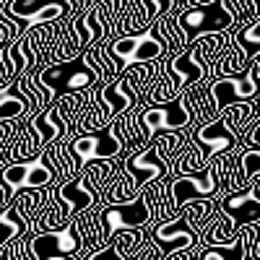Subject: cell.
I'll use <instances>...</instances> for the list:
<instances>
[{
	"mask_svg": "<svg viewBox=\"0 0 260 260\" xmlns=\"http://www.w3.org/2000/svg\"><path fill=\"white\" fill-rule=\"evenodd\" d=\"M240 143H245V148H255V146H260V110H257V112L252 115V120L242 127Z\"/></svg>",
	"mask_w": 260,
	"mask_h": 260,
	"instance_id": "obj_25",
	"label": "cell"
},
{
	"mask_svg": "<svg viewBox=\"0 0 260 260\" xmlns=\"http://www.w3.org/2000/svg\"><path fill=\"white\" fill-rule=\"evenodd\" d=\"M81 260H127L112 242L110 245H104V247H99V250H91V252H83L81 255Z\"/></svg>",
	"mask_w": 260,
	"mask_h": 260,
	"instance_id": "obj_26",
	"label": "cell"
},
{
	"mask_svg": "<svg viewBox=\"0 0 260 260\" xmlns=\"http://www.w3.org/2000/svg\"><path fill=\"white\" fill-rule=\"evenodd\" d=\"M122 169L127 172L130 182L133 187L141 192L146 185L151 182H159V180H167L172 175V164L167 161V156L161 154V146L156 138H151L143 148L127 154L125 161H122Z\"/></svg>",
	"mask_w": 260,
	"mask_h": 260,
	"instance_id": "obj_8",
	"label": "cell"
},
{
	"mask_svg": "<svg viewBox=\"0 0 260 260\" xmlns=\"http://www.w3.org/2000/svg\"><path fill=\"white\" fill-rule=\"evenodd\" d=\"M26 232H31V226H29V221L24 219V216L18 213V208L13 203L0 208V247H6L8 242L24 237Z\"/></svg>",
	"mask_w": 260,
	"mask_h": 260,
	"instance_id": "obj_20",
	"label": "cell"
},
{
	"mask_svg": "<svg viewBox=\"0 0 260 260\" xmlns=\"http://www.w3.org/2000/svg\"><path fill=\"white\" fill-rule=\"evenodd\" d=\"M226 6L232 8V13L237 18V29L250 24L252 18H257V8H255L252 0H226Z\"/></svg>",
	"mask_w": 260,
	"mask_h": 260,
	"instance_id": "obj_24",
	"label": "cell"
},
{
	"mask_svg": "<svg viewBox=\"0 0 260 260\" xmlns=\"http://www.w3.org/2000/svg\"><path fill=\"white\" fill-rule=\"evenodd\" d=\"M96 96L107 104V110L112 112V117H117V115H122V112H130L136 107V96H133V91L127 89V86L122 83V78L117 76L115 81H107V83H102V89L96 91Z\"/></svg>",
	"mask_w": 260,
	"mask_h": 260,
	"instance_id": "obj_16",
	"label": "cell"
},
{
	"mask_svg": "<svg viewBox=\"0 0 260 260\" xmlns=\"http://www.w3.org/2000/svg\"><path fill=\"white\" fill-rule=\"evenodd\" d=\"M29 252L34 260H55V257H81L86 252V240L78 224V216L60 229L50 232H29Z\"/></svg>",
	"mask_w": 260,
	"mask_h": 260,
	"instance_id": "obj_5",
	"label": "cell"
},
{
	"mask_svg": "<svg viewBox=\"0 0 260 260\" xmlns=\"http://www.w3.org/2000/svg\"><path fill=\"white\" fill-rule=\"evenodd\" d=\"M232 34H234L232 42L242 47L245 62H247V68H250L255 60H260V13H257V18L250 21V24H245V26H240V29H234Z\"/></svg>",
	"mask_w": 260,
	"mask_h": 260,
	"instance_id": "obj_21",
	"label": "cell"
},
{
	"mask_svg": "<svg viewBox=\"0 0 260 260\" xmlns=\"http://www.w3.org/2000/svg\"><path fill=\"white\" fill-rule=\"evenodd\" d=\"M237 232H240V226H237L229 216L219 208L216 211V216L203 226V232L198 234V242L203 245V247H216V245H229L234 237H237Z\"/></svg>",
	"mask_w": 260,
	"mask_h": 260,
	"instance_id": "obj_17",
	"label": "cell"
},
{
	"mask_svg": "<svg viewBox=\"0 0 260 260\" xmlns=\"http://www.w3.org/2000/svg\"><path fill=\"white\" fill-rule=\"evenodd\" d=\"M192 250V247H190ZM190 250H185V252H177V255H172L169 260H190Z\"/></svg>",
	"mask_w": 260,
	"mask_h": 260,
	"instance_id": "obj_28",
	"label": "cell"
},
{
	"mask_svg": "<svg viewBox=\"0 0 260 260\" xmlns=\"http://www.w3.org/2000/svg\"><path fill=\"white\" fill-rule=\"evenodd\" d=\"M164 185H167V216L169 219L177 216L187 201L219 195V177H216V169L211 161L198 175H175V177H167Z\"/></svg>",
	"mask_w": 260,
	"mask_h": 260,
	"instance_id": "obj_7",
	"label": "cell"
},
{
	"mask_svg": "<svg viewBox=\"0 0 260 260\" xmlns=\"http://www.w3.org/2000/svg\"><path fill=\"white\" fill-rule=\"evenodd\" d=\"M221 208V195H213V198H198V201H187L177 216H182V219L195 229V232H203V226L216 216V211Z\"/></svg>",
	"mask_w": 260,
	"mask_h": 260,
	"instance_id": "obj_18",
	"label": "cell"
},
{
	"mask_svg": "<svg viewBox=\"0 0 260 260\" xmlns=\"http://www.w3.org/2000/svg\"><path fill=\"white\" fill-rule=\"evenodd\" d=\"M55 198L65 206V211H68L71 219H76L78 213L89 211L91 206L99 203L96 192L83 182L81 175H76V177H71V180H65V182H60V185L55 187Z\"/></svg>",
	"mask_w": 260,
	"mask_h": 260,
	"instance_id": "obj_14",
	"label": "cell"
},
{
	"mask_svg": "<svg viewBox=\"0 0 260 260\" xmlns=\"http://www.w3.org/2000/svg\"><path fill=\"white\" fill-rule=\"evenodd\" d=\"M260 110V104H255V102H234V104H229V107H224V110L219 112V117L234 130L237 133V138H240V133H242V127L252 120V115Z\"/></svg>",
	"mask_w": 260,
	"mask_h": 260,
	"instance_id": "obj_23",
	"label": "cell"
},
{
	"mask_svg": "<svg viewBox=\"0 0 260 260\" xmlns=\"http://www.w3.org/2000/svg\"><path fill=\"white\" fill-rule=\"evenodd\" d=\"M138 120L143 127H148L151 133H159V130H185L192 127V112L182 96L169 99V102H159V104H148L138 112Z\"/></svg>",
	"mask_w": 260,
	"mask_h": 260,
	"instance_id": "obj_12",
	"label": "cell"
},
{
	"mask_svg": "<svg viewBox=\"0 0 260 260\" xmlns=\"http://www.w3.org/2000/svg\"><path fill=\"white\" fill-rule=\"evenodd\" d=\"M102 45H104V52L110 55V60L120 68V73L130 68V65L169 60V45H167L164 34L159 31L156 21L138 34L112 37L110 42H102Z\"/></svg>",
	"mask_w": 260,
	"mask_h": 260,
	"instance_id": "obj_1",
	"label": "cell"
},
{
	"mask_svg": "<svg viewBox=\"0 0 260 260\" xmlns=\"http://www.w3.org/2000/svg\"><path fill=\"white\" fill-rule=\"evenodd\" d=\"M247 187H250V190H252V192L257 195V198H260V172H257V175H252V177H250V185H247Z\"/></svg>",
	"mask_w": 260,
	"mask_h": 260,
	"instance_id": "obj_27",
	"label": "cell"
},
{
	"mask_svg": "<svg viewBox=\"0 0 260 260\" xmlns=\"http://www.w3.org/2000/svg\"><path fill=\"white\" fill-rule=\"evenodd\" d=\"M99 221H102V232H104V242L107 245H110V240L117 232L151 226V224H154V211H151L148 195L141 190L133 201L102 206L99 208Z\"/></svg>",
	"mask_w": 260,
	"mask_h": 260,
	"instance_id": "obj_6",
	"label": "cell"
},
{
	"mask_svg": "<svg viewBox=\"0 0 260 260\" xmlns=\"http://www.w3.org/2000/svg\"><path fill=\"white\" fill-rule=\"evenodd\" d=\"M29 112H31V102L16 83L0 86V120H18Z\"/></svg>",
	"mask_w": 260,
	"mask_h": 260,
	"instance_id": "obj_19",
	"label": "cell"
},
{
	"mask_svg": "<svg viewBox=\"0 0 260 260\" xmlns=\"http://www.w3.org/2000/svg\"><path fill=\"white\" fill-rule=\"evenodd\" d=\"M208 96L213 102L216 110H224V107L234 104V102H255L260 99V81L255 68H250L245 73H234V76H216L211 81H206Z\"/></svg>",
	"mask_w": 260,
	"mask_h": 260,
	"instance_id": "obj_10",
	"label": "cell"
},
{
	"mask_svg": "<svg viewBox=\"0 0 260 260\" xmlns=\"http://www.w3.org/2000/svg\"><path fill=\"white\" fill-rule=\"evenodd\" d=\"M252 3H255V8H257V13H260V0H252Z\"/></svg>",
	"mask_w": 260,
	"mask_h": 260,
	"instance_id": "obj_30",
	"label": "cell"
},
{
	"mask_svg": "<svg viewBox=\"0 0 260 260\" xmlns=\"http://www.w3.org/2000/svg\"><path fill=\"white\" fill-rule=\"evenodd\" d=\"M221 211L229 216L237 226L260 224V198L250 187L221 195Z\"/></svg>",
	"mask_w": 260,
	"mask_h": 260,
	"instance_id": "obj_15",
	"label": "cell"
},
{
	"mask_svg": "<svg viewBox=\"0 0 260 260\" xmlns=\"http://www.w3.org/2000/svg\"><path fill=\"white\" fill-rule=\"evenodd\" d=\"M83 62L89 65V68L96 73V78H99V86L102 83H107V81H115L117 76H120V68L110 60V55L104 52V45L102 42H96V45H91L89 50H86L83 55Z\"/></svg>",
	"mask_w": 260,
	"mask_h": 260,
	"instance_id": "obj_22",
	"label": "cell"
},
{
	"mask_svg": "<svg viewBox=\"0 0 260 260\" xmlns=\"http://www.w3.org/2000/svg\"><path fill=\"white\" fill-rule=\"evenodd\" d=\"M0 45H6V34L3 31H0Z\"/></svg>",
	"mask_w": 260,
	"mask_h": 260,
	"instance_id": "obj_29",
	"label": "cell"
},
{
	"mask_svg": "<svg viewBox=\"0 0 260 260\" xmlns=\"http://www.w3.org/2000/svg\"><path fill=\"white\" fill-rule=\"evenodd\" d=\"M89 3H91V6H94V0H89Z\"/></svg>",
	"mask_w": 260,
	"mask_h": 260,
	"instance_id": "obj_32",
	"label": "cell"
},
{
	"mask_svg": "<svg viewBox=\"0 0 260 260\" xmlns=\"http://www.w3.org/2000/svg\"><path fill=\"white\" fill-rule=\"evenodd\" d=\"M177 24L192 42L203 34H229L237 29V18L226 0H211L203 6H187L177 13Z\"/></svg>",
	"mask_w": 260,
	"mask_h": 260,
	"instance_id": "obj_4",
	"label": "cell"
},
{
	"mask_svg": "<svg viewBox=\"0 0 260 260\" xmlns=\"http://www.w3.org/2000/svg\"><path fill=\"white\" fill-rule=\"evenodd\" d=\"M0 260H6V255H3V252H0Z\"/></svg>",
	"mask_w": 260,
	"mask_h": 260,
	"instance_id": "obj_31",
	"label": "cell"
},
{
	"mask_svg": "<svg viewBox=\"0 0 260 260\" xmlns=\"http://www.w3.org/2000/svg\"><path fill=\"white\" fill-rule=\"evenodd\" d=\"M0 182L11 192V198L21 190H34V187H47V185H57L55 182V172L47 164L45 156H34L26 161H8L0 164Z\"/></svg>",
	"mask_w": 260,
	"mask_h": 260,
	"instance_id": "obj_9",
	"label": "cell"
},
{
	"mask_svg": "<svg viewBox=\"0 0 260 260\" xmlns=\"http://www.w3.org/2000/svg\"><path fill=\"white\" fill-rule=\"evenodd\" d=\"M37 81L39 86L50 94V99L55 102L57 96L65 94H81V91H91L94 86H99L96 73L83 62V57H73V60H60V62H50L42 71H37Z\"/></svg>",
	"mask_w": 260,
	"mask_h": 260,
	"instance_id": "obj_2",
	"label": "cell"
},
{
	"mask_svg": "<svg viewBox=\"0 0 260 260\" xmlns=\"http://www.w3.org/2000/svg\"><path fill=\"white\" fill-rule=\"evenodd\" d=\"M148 242L169 260L172 255L185 252V250L198 245V232H195L182 216H172L167 221L148 226Z\"/></svg>",
	"mask_w": 260,
	"mask_h": 260,
	"instance_id": "obj_11",
	"label": "cell"
},
{
	"mask_svg": "<svg viewBox=\"0 0 260 260\" xmlns=\"http://www.w3.org/2000/svg\"><path fill=\"white\" fill-rule=\"evenodd\" d=\"M3 16L21 21L26 29L50 26L86 11L83 0H8L0 6Z\"/></svg>",
	"mask_w": 260,
	"mask_h": 260,
	"instance_id": "obj_3",
	"label": "cell"
},
{
	"mask_svg": "<svg viewBox=\"0 0 260 260\" xmlns=\"http://www.w3.org/2000/svg\"><path fill=\"white\" fill-rule=\"evenodd\" d=\"M192 143L195 146H201V151L206 154V159L211 161L213 156H219V154H229V151L234 148H245V143H240V138H237L234 130L221 120V117H216L201 127H195L192 130Z\"/></svg>",
	"mask_w": 260,
	"mask_h": 260,
	"instance_id": "obj_13",
	"label": "cell"
}]
</instances>
